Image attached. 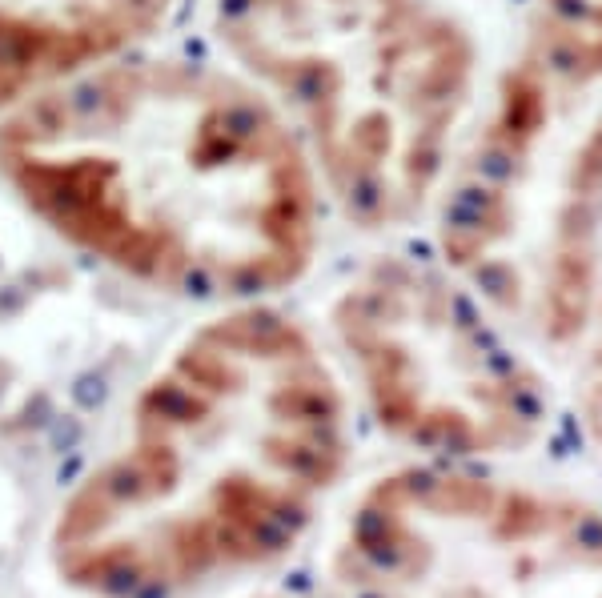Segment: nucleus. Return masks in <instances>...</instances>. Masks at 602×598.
Returning <instances> with one entry per match:
<instances>
[{
	"instance_id": "nucleus-7",
	"label": "nucleus",
	"mask_w": 602,
	"mask_h": 598,
	"mask_svg": "<svg viewBox=\"0 0 602 598\" xmlns=\"http://www.w3.org/2000/svg\"><path fill=\"white\" fill-rule=\"evenodd\" d=\"M446 598H490V594H482L478 586H458V590H450Z\"/></svg>"
},
{
	"instance_id": "nucleus-6",
	"label": "nucleus",
	"mask_w": 602,
	"mask_h": 598,
	"mask_svg": "<svg viewBox=\"0 0 602 598\" xmlns=\"http://www.w3.org/2000/svg\"><path fill=\"white\" fill-rule=\"evenodd\" d=\"M550 530L558 534L562 550L586 566H602V514L578 502H562L554 506V522Z\"/></svg>"
},
{
	"instance_id": "nucleus-8",
	"label": "nucleus",
	"mask_w": 602,
	"mask_h": 598,
	"mask_svg": "<svg viewBox=\"0 0 602 598\" xmlns=\"http://www.w3.org/2000/svg\"><path fill=\"white\" fill-rule=\"evenodd\" d=\"M594 430L602 434V390L594 394Z\"/></svg>"
},
{
	"instance_id": "nucleus-5",
	"label": "nucleus",
	"mask_w": 602,
	"mask_h": 598,
	"mask_svg": "<svg viewBox=\"0 0 602 598\" xmlns=\"http://www.w3.org/2000/svg\"><path fill=\"white\" fill-rule=\"evenodd\" d=\"M554 522V506L530 498V494H498L490 510V530L498 542H530L546 534Z\"/></svg>"
},
{
	"instance_id": "nucleus-2",
	"label": "nucleus",
	"mask_w": 602,
	"mask_h": 598,
	"mask_svg": "<svg viewBox=\"0 0 602 598\" xmlns=\"http://www.w3.org/2000/svg\"><path fill=\"white\" fill-rule=\"evenodd\" d=\"M342 418L338 382L293 322L257 306L205 322L61 502L53 570L89 598H177L289 554L346 466Z\"/></svg>"
},
{
	"instance_id": "nucleus-1",
	"label": "nucleus",
	"mask_w": 602,
	"mask_h": 598,
	"mask_svg": "<svg viewBox=\"0 0 602 598\" xmlns=\"http://www.w3.org/2000/svg\"><path fill=\"white\" fill-rule=\"evenodd\" d=\"M0 185L61 245L157 293L249 302L318 237V181L233 69L129 49L0 121Z\"/></svg>"
},
{
	"instance_id": "nucleus-4",
	"label": "nucleus",
	"mask_w": 602,
	"mask_h": 598,
	"mask_svg": "<svg viewBox=\"0 0 602 598\" xmlns=\"http://www.w3.org/2000/svg\"><path fill=\"white\" fill-rule=\"evenodd\" d=\"M173 0H0V121L45 89L149 45Z\"/></svg>"
},
{
	"instance_id": "nucleus-3",
	"label": "nucleus",
	"mask_w": 602,
	"mask_h": 598,
	"mask_svg": "<svg viewBox=\"0 0 602 598\" xmlns=\"http://www.w3.org/2000/svg\"><path fill=\"white\" fill-rule=\"evenodd\" d=\"M213 21L237 69L301 121L350 217L418 201L458 93L454 41L422 0H213Z\"/></svg>"
}]
</instances>
